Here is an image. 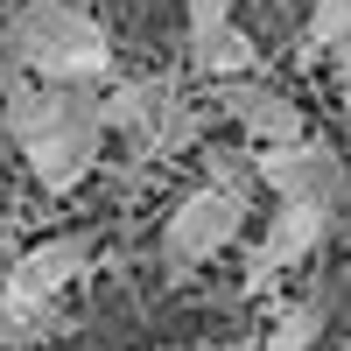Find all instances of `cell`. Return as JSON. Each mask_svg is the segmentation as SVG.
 Listing matches in <instances>:
<instances>
[{"instance_id": "obj_1", "label": "cell", "mask_w": 351, "mask_h": 351, "mask_svg": "<svg viewBox=\"0 0 351 351\" xmlns=\"http://www.w3.org/2000/svg\"><path fill=\"white\" fill-rule=\"evenodd\" d=\"M0 43H8V64L43 77V84H71V92H99L112 84V43L106 28L71 8V0H28V8L8 14L0 28Z\"/></svg>"}, {"instance_id": "obj_2", "label": "cell", "mask_w": 351, "mask_h": 351, "mask_svg": "<svg viewBox=\"0 0 351 351\" xmlns=\"http://www.w3.org/2000/svg\"><path fill=\"white\" fill-rule=\"evenodd\" d=\"M246 232V190H225V183H197L183 204L169 211L162 225V260L176 274L190 267H211V260Z\"/></svg>"}, {"instance_id": "obj_3", "label": "cell", "mask_w": 351, "mask_h": 351, "mask_svg": "<svg viewBox=\"0 0 351 351\" xmlns=\"http://www.w3.org/2000/svg\"><path fill=\"white\" fill-rule=\"evenodd\" d=\"M84 260H92L84 239H43V246H28L8 267V288H0V324H8L14 337L43 330L49 324V302L84 274Z\"/></svg>"}, {"instance_id": "obj_4", "label": "cell", "mask_w": 351, "mask_h": 351, "mask_svg": "<svg viewBox=\"0 0 351 351\" xmlns=\"http://www.w3.org/2000/svg\"><path fill=\"white\" fill-rule=\"evenodd\" d=\"M99 148H106V92H92L49 141H36V148H28V176H36L49 197H71L84 176L99 169Z\"/></svg>"}, {"instance_id": "obj_5", "label": "cell", "mask_w": 351, "mask_h": 351, "mask_svg": "<svg viewBox=\"0 0 351 351\" xmlns=\"http://www.w3.org/2000/svg\"><path fill=\"white\" fill-rule=\"evenodd\" d=\"M260 183L274 190V204H324V211H337L344 162L324 141H288V148H260Z\"/></svg>"}, {"instance_id": "obj_6", "label": "cell", "mask_w": 351, "mask_h": 351, "mask_svg": "<svg viewBox=\"0 0 351 351\" xmlns=\"http://www.w3.org/2000/svg\"><path fill=\"white\" fill-rule=\"evenodd\" d=\"M211 112H225L253 148H288V141H309L302 134V106L288 92H267L253 77H232V84H211Z\"/></svg>"}, {"instance_id": "obj_7", "label": "cell", "mask_w": 351, "mask_h": 351, "mask_svg": "<svg viewBox=\"0 0 351 351\" xmlns=\"http://www.w3.org/2000/svg\"><path fill=\"white\" fill-rule=\"evenodd\" d=\"M330 218L337 211H324V204H274V218H267V232H260V246L246 260V288H267L274 274L295 267V260H309L316 246H324Z\"/></svg>"}, {"instance_id": "obj_8", "label": "cell", "mask_w": 351, "mask_h": 351, "mask_svg": "<svg viewBox=\"0 0 351 351\" xmlns=\"http://www.w3.org/2000/svg\"><path fill=\"white\" fill-rule=\"evenodd\" d=\"M176 92L155 77H134V84H106V134H134L141 148H155V134L169 127Z\"/></svg>"}, {"instance_id": "obj_9", "label": "cell", "mask_w": 351, "mask_h": 351, "mask_svg": "<svg viewBox=\"0 0 351 351\" xmlns=\"http://www.w3.org/2000/svg\"><path fill=\"white\" fill-rule=\"evenodd\" d=\"M190 64H197V77H211V84H232V77H253L260 49H253V36H246V28L232 21V28H218L211 43H190Z\"/></svg>"}, {"instance_id": "obj_10", "label": "cell", "mask_w": 351, "mask_h": 351, "mask_svg": "<svg viewBox=\"0 0 351 351\" xmlns=\"http://www.w3.org/2000/svg\"><path fill=\"white\" fill-rule=\"evenodd\" d=\"M324 324H330V295H302V302L267 330V344H260V351H309L316 337H324Z\"/></svg>"}, {"instance_id": "obj_11", "label": "cell", "mask_w": 351, "mask_h": 351, "mask_svg": "<svg viewBox=\"0 0 351 351\" xmlns=\"http://www.w3.org/2000/svg\"><path fill=\"white\" fill-rule=\"evenodd\" d=\"M351 36V0H309V21H302V49L309 56H330Z\"/></svg>"}, {"instance_id": "obj_12", "label": "cell", "mask_w": 351, "mask_h": 351, "mask_svg": "<svg viewBox=\"0 0 351 351\" xmlns=\"http://www.w3.org/2000/svg\"><path fill=\"white\" fill-rule=\"evenodd\" d=\"M183 21H190V43H211L218 28H232V0H183Z\"/></svg>"}, {"instance_id": "obj_13", "label": "cell", "mask_w": 351, "mask_h": 351, "mask_svg": "<svg viewBox=\"0 0 351 351\" xmlns=\"http://www.w3.org/2000/svg\"><path fill=\"white\" fill-rule=\"evenodd\" d=\"M330 71H337V84H344V92H351V36L330 49Z\"/></svg>"}]
</instances>
